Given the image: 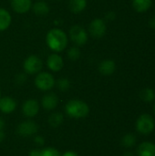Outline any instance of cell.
I'll return each instance as SVG.
<instances>
[{"label": "cell", "mask_w": 155, "mask_h": 156, "mask_svg": "<svg viewBox=\"0 0 155 156\" xmlns=\"http://www.w3.org/2000/svg\"><path fill=\"white\" fill-rule=\"evenodd\" d=\"M46 42L50 50L55 53H58L67 48L69 38L67 34L62 29L54 27L47 33Z\"/></svg>", "instance_id": "1"}, {"label": "cell", "mask_w": 155, "mask_h": 156, "mask_svg": "<svg viewBox=\"0 0 155 156\" xmlns=\"http://www.w3.org/2000/svg\"><path fill=\"white\" fill-rule=\"evenodd\" d=\"M67 114L72 118L80 119L88 116L90 113L89 105L80 100H70L65 107Z\"/></svg>", "instance_id": "2"}, {"label": "cell", "mask_w": 155, "mask_h": 156, "mask_svg": "<svg viewBox=\"0 0 155 156\" xmlns=\"http://www.w3.org/2000/svg\"><path fill=\"white\" fill-rule=\"evenodd\" d=\"M56 84V80L52 74L48 72H38L35 78V86L43 91L50 90Z\"/></svg>", "instance_id": "3"}, {"label": "cell", "mask_w": 155, "mask_h": 156, "mask_svg": "<svg viewBox=\"0 0 155 156\" xmlns=\"http://www.w3.org/2000/svg\"><path fill=\"white\" fill-rule=\"evenodd\" d=\"M69 37L77 47H82L87 43L89 34L83 27L74 25L69 29Z\"/></svg>", "instance_id": "4"}, {"label": "cell", "mask_w": 155, "mask_h": 156, "mask_svg": "<svg viewBox=\"0 0 155 156\" xmlns=\"http://www.w3.org/2000/svg\"><path fill=\"white\" fill-rule=\"evenodd\" d=\"M42 67H43L42 60L40 59V58H38L36 55L28 56L23 63V69L25 72L30 75L37 74L38 72H40Z\"/></svg>", "instance_id": "5"}, {"label": "cell", "mask_w": 155, "mask_h": 156, "mask_svg": "<svg viewBox=\"0 0 155 156\" xmlns=\"http://www.w3.org/2000/svg\"><path fill=\"white\" fill-rule=\"evenodd\" d=\"M136 129L142 134H150L154 129L153 118L149 114L141 115L136 122Z\"/></svg>", "instance_id": "6"}, {"label": "cell", "mask_w": 155, "mask_h": 156, "mask_svg": "<svg viewBox=\"0 0 155 156\" xmlns=\"http://www.w3.org/2000/svg\"><path fill=\"white\" fill-rule=\"evenodd\" d=\"M107 31V25L102 18H94L89 25V33L93 38H101Z\"/></svg>", "instance_id": "7"}, {"label": "cell", "mask_w": 155, "mask_h": 156, "mask_svg": "<svg viewBox=\"0 0 155 156\" xmlns=\"http://www.w3.org/2000/svg\"><path fill=\"white\" fill-rule=\"evenodd\" d=\"M38 126L32 121H26L21 122L17 128L16 133L23 137H29L32 135H35L37 133Z\"/></svg>", "instance_id": "8"}, {"label": "cell", "mask_w": 155, "mask_h": 156, "mask_svg": "<svg viewBox=\"0 0 155 156\" xmlns=\"http://www.w3.org/2000/svg\"><path fill=\"white\" fill-rule=\"evenodd\" d=\"M47 66L53 72L60 71L64 67V61L62 57L59 56L58 53L50 54L47 59Z\"/></svg>", "instance_id": "9"}, {"label": "cell", "mask_w": 155, "mask_h": 156, "mask_svg": "<svg viewBox=\"0 0 155 156\" xmlns=\"http://www.w3.org/2000/svg\"><path fill=\"white\" fill-rule=\"evenodd\" d=\"M39 111V104L37 102V101L34 100V99H29L27 101H26L22 106V112L24 113L25 116L32 118L34 116H36L37 114Z\"/></svg>", "instance_id": "10"}, {"label": "cell", "mask_w": 155, "mask_h": 156, "mask_svg": "<svg viewBox=\"0 0 155 156\" xmlns=\"http://www.w3.org/2000/svg\"><path fill=\"white\" fill-rule=\"evenodd\" d=\"M11 7L17 14H26L32 8V0H11Z\"/></svg>", "instance_id": "11"}, {"label": "cell", "mask_w": 155, "mask_h": 156, "mask_svg": "<svg viewBox=\"0 0 155 156\" xmlns=\"http://www.w3.org/2000/svg\"><path fill=\"white\" fill-rule=\"evenodd\" d=\"M58 98L53 92L44 95L41 100V105L47 111L54 110L58 106Z\"/></svg>", "instance_id": "12"}, {"label": "cell", "mask_w": 155, "mask_h": 156, "mask_svg": "<svg viewBox=\"0 0 155 156\" xmlns=\"http://www.w3.org/2000/svg\"><path fill=\"white\" fill-rule=\"evenodd\" d=\"M116 69V63L112 59H105L99 65V71L104 76H111Z\"/></svg>", "instance_id": "13"}, {"label": "cell", "mask_w": 155, "mask_h": 156, "mask_svg": "<svg viewBox=\"0 0 155 156\" xmlns=\"http://www.w3.org/2000/svg\"><path fill=\"white\" fill-rule=\"evenodd\" d=\"M16 108V101L11 97H3L0 99V111L4 113H11Z\"/></svg>", "instance_id": "14"}, {"label": "cell", "mask_w": 155, "mask_h": 156, "mask_svg": "<svg viewBox=\"0 0 155 156\" xmlns=\"http://www.w3.org/2000/svg\"><path fill=\"white\" fill-rule=\"evenodd\" d=\"M138 156H155V144L150 142L141 144L137 149Z\"/></svg>", "instance_id": "15"}, {"label": "cell", "mask_w": 155, "mask_h": 156, "mask_svg": "<svg viewBox=\"0 0 155 156\" xmlns=\"http://www.w3.org/2000/svg\"><path fill=\"white\" fill-rule=\"evenodd\" d=\"M12 22V16L10 13L5 9L0 7V32L5 31L8 29Z\"/></svg>", "instance_id": "16"}, {"label": "cell", "mask_w": 155, "mask_h": 156, "mask_svg": "<svg viewBox=\"0 0 155 156\" xmlns=\"http://www.w3.org/2000/svg\"><path fill=\"white\" fill-rule=\"evenodd\" d=\"M32 10L35 15L38 16H44L49 13V6L44 0H40L32 5Z\"/></svg>", "instance_id": "17"}, {"label": "cell", "mask_w": 155, "mask_h": 156, "mask_svg": "<svg viewBox=\"0 0 155 156\" xmlns=\"http://www.w3.org/2000/svg\"><path fill=\"white\" fill-rule=\"evenodd\" d=\"M87 0H69V8L74 14H79L87 7Z\"/></svg>", "instance_id": "18"}, {"label": "cell", "mask_w": 155, "mask_h": 156, "mask_svg": "<svg viewBox=\"0 0 155 156\" xmlns=\"http://www.w3.org/2000/svg\"><path fill=\"white\" fill-rule=\"evenodd\" d=\"M153 4V0H132V6L139 13L146 12Z\"/></svg>", "instance_id": "19"}, {"label": "cell", "mask_w": 155, "mask_h": 156, "mask_svg": "<svg viewBox=\"0 0 155 156\" xmlns=\"http://www.w3.org/2000/svg\"><path fill=\"white\" fill-rule=\"evenodd\" d=\"M63 115L59 112H54L52 113L49 118H48V123L51 127L53 128H57L58 127L62 122H63Z\"/></svg>", "instance_id": "20"}, {"label": "cell", "mask_w": 155, "mask_h": 156, "mask_svg": "<svg viewBox=\"0 0 155 156\" xmlns=\"http://www.w3.org/2000/svg\"><path fill=\"white\" fill-rule=\"evenodd\" d=\"M140 98L145 102H152L155 99V92L153 89H143L140 93Z\"/></svg>", "instance_id": "21"}, {"label": "cell", "mask_w": 155, "mask_h": 156, "mask_svg": "<svg viewBox=\"0 0 155 156\" xmlns=\"http://www.w3.org/2000/svg\"><path fill=\"white\" fill-rule=\"evenodd\" d=\"M81 56V52L79 49V47L77 46H73L71 47L69 50H68V57L70 60L72 61H76L78 60Z\"/></svg>", "instance_id": "22"}, {"label": "cell", "mask_w": 155, "mask_h": 156, "mask_svg": "<svg viewBox=\"0 0 155 156\" xmlns=\"http://www.w3.org/2000/svg\"><path fill=\"white\" fill-rule=\"evenodd\" d=\"M135 143H136V137L132 133H128L124 135L123 138L122 139V144L127 148L132 147L135 144Z\"/></svg>", "instance_id": "23"}, {"label": "cell", "mask_w": 155, "mask_h": 156, "mask_svg": "<svg viewBox=\"0 0 155 156\" xmlns=\"http://www.w3.org/2000/svg\"><path fill=\"white\" fill-rule=\"evenodd\" d=\"M55 85H57V87H58L61 91H66V90H68L69 89V87H70V82H69V80L68 79H66V78H61V79H59V80L56 82Z\"/></svg>", "instance_id": "24"}, {"label": "cell", "mask_w": 155, "mask_h": 156, "mask_svg": "<svg viewBox=\"0 0 155 156\" xmlns=\"http://www.w3.org/2000/svg\"><path fill=\"white\" fill-rule=\"evenodd\" d=\"M42 156H61L59 152L52 147H48L42 150Z\"/></svg>", "instance_id": "25"}, {"label": "cell", "mask_w": 155, "mask_h": 156, "mask_svg": "<svg viewBox=\"0 0 155 156\" xmlns=\"http://www.w3.org/2000/svg\"><path fill=\"white\" fill-rule=\"evenodd\" d=\"M34 141H35V143H36L37 145H43L44 143H45L44 138H43L42 136H40V135H36L35 138H34Z\"/></svg>", "instance_id": "26"}, {"label": "cell", "mask_w": 155, "mask_h": 156, "mask_svg": "<svg viewBox=\"0 0 155 156\" xmlns=\"http://www.w3.org/2000/svg\"><path fill=\"white\" fill-rule=\"evenodd\" d=\"M29 156H42V150L34 149L29 153Z\"/></svg>", "instance_id": "27"}, {"label": "cell", "mask_w": 155, "mask_h": 156, "mask_svg": "<svg viewBox=\"0 0 155 156\" xmlns=\"http://www.w3.org/2000/svg\"><path fill=\"white\" fill-rule=\"evenodd\" d=\"M115 13L114 12H108L105 16V17L108 19V20H113L115 18Z\"/></svg>", "instance_id": "28"}, {"label": "cell", "mask_w": 155, "mask_h": 156, "mask_svg": "<svg viewBox=\"0 0 155 156\" xmlns=\"http://www.w3.org/2000/svg\"><path fill=\"white\" fill-rule=\"evenodd\" d=\"M149 26H150L152 28L155 29V16L150 19V21H149Z\"/></svg>", "instance_id": "29"}, {"label": "cell", "mask_w": 155, "mask_h": 156, "mask_svg": "<svg viewBox=\"0 0 155 156\" xmlns=\"http://www.w3.org/2000/svg\"><path fill=\"white\" fill-rule=\"evenodd\" d=\"M61 156H78V154L74 152H71V151H69V152H66L63 155Z\"/></svg>", "instance_id": "30"}, {"label": "cell", "mask_w": 155, "mask_h": 156, "mask_svg": "<svg viewBox=\"0 0 155 156\" xmlns=\"http://www.w3.org/2000/svg\"><path fill=\"white\" fill-rule=\"evenodd\" d=\"M5 139V133L3 131H0V143H2Z\"/></svg>", "instance_id": "31"}, {"label": "cell", "mask_w": 155, "mask_h": 156, "mask_svg": "<svg viewBox=\"0 0 155 156\" xmlns=\"http://www.w3.org/2000/svg\"><path fill=\"white\" fill-rule=\"evenodd\" d=\"M4 126H5V123H4V121L0 118V131H2L3 130V128H4Z\"/></svg>", "instance_id": "32"}, {"label": "cell", "mask_w": 155, "mask_h": 156, "mask_svg": "<svg viewBox=\"0 0 155 156\" xmlns=\"http://www.w3.org/2000/svg\"><path fill=\"white\" fill-rule=\"evenodd\" d=\"M123 156H134V155H133V154H132V153L128 152V153L124 154V155H123Z\"/></svg>", "instance_id": "33"}, {"label": "cell", "mask_w": 155, "mask_h": 156, "mask_svg": "<svg viewBox=\"0 0 155 156\" xmlns=\"http://www.w3.org/2000/svg\"><path fill=\"white\" fill-rule=\"evenodd\" d=\"M0 99H1V91H0Z\"/></svg>", "instance_id": "34"}, {"label": "cell", "mask_w": 155, "mask_h": 156, "mask_svg": "<svg viewBox=\"0 0 155 156\" xmlns=\"http://www.w3.org/2000/svg\"><path fill=\"white\" fill-rule=\"evenodd\" d=\"M154 112H155V103H154Z\"/></svg>", "instance_id": "35"}]
</instances>
